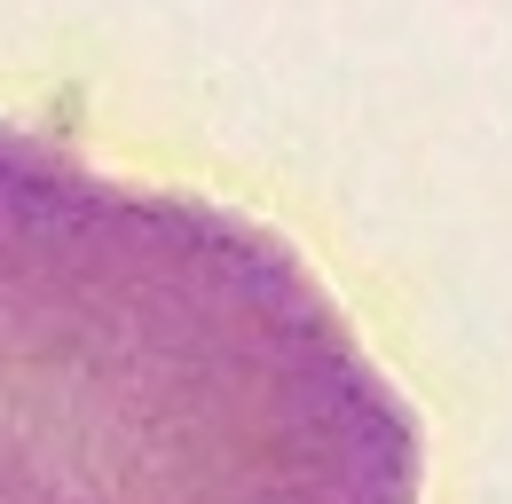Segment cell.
Wrapping results in <instances>:
<instances>
[{"instance_id":"6da1fadb","label":"cell","mask_w":512,"mask_h":504,"mask_svg":"<svg viewBox=\"0 0 512 504\" xmlns=\"http://www.w3.org/2000/svg\"><path fill=\"white\" fill-rule=\"evenodd\" d=\"M426 434L268 221L0 119V504H418Z\"/></svg>"}]
</instances>
